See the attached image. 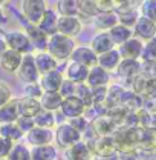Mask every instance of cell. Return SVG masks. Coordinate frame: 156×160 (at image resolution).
<instances>
[{
    "instance_id": "10",
    "label": "cell",
    "mask_w": 156,
    "mask_h": 160,
    "mask_svg": "<svg viewBox=\"0 0 156 160\" xmlns=\"http://www.w3.org/2000/svg\"><path fill=\"white\" fill-rule=\"evenodd\" d=\"M86 111L83 102L78 99L77 96H72V97H67V99H63L61 102V106H60V112L63 114L64 119H74V117H80L83 116Z\"/></svg>"
},
{
    "instance_id": "39",
    "label": "cell",
    "mask_w": 156,
    "mask_h": 160,
    "mask_svg": "<svg viewBox=\"0 0 156 160\" xmlns=\"http://www.w3.org/2000/svg\"><path fill=\"white\" fill-rule=\"evenodd\" d=\"M118 16V23L119 25H122V26H126V28H133L135 26V23H136V20L139 19V12H138L136 8H133V9H130V11H126V12H121V14H117Z\"/></svg>"
},
{
    "instance_id": "7",
    "label": "cell",
    "mask_w": 156,
    "mask_h": 160,
    "mask_svg": "<svg viewBox=\"0 0 156 160\" xmlns=\"http://www.w3.org/2000/svg\"><path fill=\"white\" fill-rule=\"evenodd\" d=\"M17 74H19L20 80L25 82V85H28V83H39L40 74L37 71V68H35V62H34V56L32 54L23 56Z\"/></svg>"
},
{
    "instance_id": "47",
    "label": "cell",
    "mask_w": 156,
    "mask_h": 160,
    "mask_svg": "<svg viewBox=\"0 0 156 160\" xmlns=\"http://www.w3.org/2000/svg\"><path fill=\"white\" fill-rule=\"evenodd\" d=\"M90 89H92V102H94V105H104L106 96H107V86L90 88Z\"/></svg>"
},
{
    "instance_id": "20",
    "label": "cell",
    "mask_w": 156,
    "mask_h": 160,
    "mask_svg": "<svg viewBox=\"0 0 156 160\" xmlns=\"http://www.w3.org/2000/svg\"><path fill=\"white\" fill-rule=\"evenodd\" d=\"M90 49L97 54V56H101V54H106L112 49H115V43L112 42L109 32H99L97 34L92 43H90Z\"/></svg>"
},
{
    "instance_id": "18",
    "label": "cell",
    "mask_w": 156,
    "mask_h": 160,
    "mask_svg": "<svg viewBox=\"0 0 156 160\" xmlns=\"http://www.w3.org/2000/svg\"><path fill=\"white\" fill-rule=\"evenodd\" d=\"M40 111H41V106H40L39 100L28 99V97H20V99H17V112H19V117L34 119Z\"/></svg>"
},
{
    "instance_id": "11",
    "label": "cell",
    "mask_w": 156,
    "mask_h": 160,
    "mask_svg": "<svg viewBox=\"0 0 156 160\" xmlns=\"http://www.w3.org/2000/svg\"><path fill=\"white\" fill-rule=\"evenodd\" d=\"M71 62H75L78 65H83L90 69V68L97 66L98 56L87 46H77L71 54Z\"/></svg>"
},
{
    "instance_id": "45",
    "label": "cell",
    "mask_w": 156,
    "mask_h": 160,
    "mask_svg": "<svg viewBox=\"0 0 156 160\" xmlns=\"http://www.w3.org/2000/svg\"><path fill=\"white\" fill-rule=\"evenodd\" d=\"M25 96L23 97H28V99H34V100H39L43 94L41 88H40L39 83H28L25 85V89H23Z\"/></svg>"
},
{
    "instance_id": "8",
    "label": "cell",
    "mask_w": 156,
    "mask_h": 160,
    "mask_svg": "<svg viewBox=\"0 0 156 160\" xmlns=\"http://www.w3.org/2000/svg\"><path fill=\"white\" fill-rule=\"evenodd\" d=\"M132 31H133V37L139 39L144 43L156 37V25L152 20L145 19L142 16H139V19L136 20V23L132 28Z\"/></svg>"
},
{
    "instance_id": "51",
    "label": "cell",
    "mask_w": 156,
    "mask_h": 160,
    "mask_svg": "<svg viewBox=\"0 0 156 160\" xmlns=\"http://www.w3.org/2000/svg\"><path fill=\"white\" fill-rule=\"evenodd\" d=\"M97 5L98 12H115V8H117V2L113 0H98L95 2Z\"/></svg>"
},
{
    "instance_id": "41",
    "label": "cell",
    "mask_w": 156,
    "mask_h": 160,
    "mask_svg": "<svg viewBox=\"0 0 156 160\" xmlns=\"http://www.w3.org/2000/svg\"><path fill=\"white\" fill-rule=\"evenodd\" d=\"M75 96L83 102V105H84V108H86V109H87V108H90V106L94 105V102H92V89H90L86 83L77 85Z\"/></svg>"
},
{
    "instance_id": "56",
    "label": "cell",
    "mask_w": 156,
    "mask_h": 160,
    "mask_svg": "<svg viewBox=\"0 0 156 160\" xmlns=\"http://www.w3.org/2000/svg\"><path fill=\"white\" fill-rule=\"evenodd\" d=\"M6 22V16L3 14V11H2V8H0V25H3Z\"/></svg>"
},
{
    "instance_id": "15",
    "label": "cell",
    "mask_w": 156,
    "mask_h": 160,
    "mask_svg": "<svg viewBox=\"0 0 156 160\" xmlns=\"http://www.w3.org/2000/svg\"><path fill=\"white\" fill-rule=\"evenodd\" d=\"M57 23H58V16L55 12V9L52 8H46L43 17L37 23V28L46 36V37H51L54 34H57Z\"/></svg>"
},
{
    "instance_id": "24",
    "label": "cell",
    "mask_w": 156,
    "mask_h": 160,
    "mask_svg": "<svg viewBox=\"0 0 156 160\" xmlns=\"http://www.w3.org/2000/svg\"><path fill=\"white\" fill-rule=\"evenodd\" d=\"M90 128L95 131V134L98 137H109L117 129V126L110 122V119L107 116H103V117H98V119L92 120L90 122Z\"/></svg>"
},
{
    "instance_id": "9",
    "label": "cell",
    "mask_w": 156,
    "mask_h": 160,
    "mask_svg": "<svg viewBox=\"0 0 156 160\" xmlns=\"http://www.w3.org/2000/svg\"><path fill=\"white\" fill-rule=\"evenodd\" d=\"M117 74L119 79L126 80L130 85V82L141 74V60L122 59L117 68Z\"/></svg>"
},
{
    "instance_id": "57",
    "label": "cell",
    "mask_w": 156,
    "mask_h": 160,
    "mask_svg": "<svg viewBox=\"0 0 156 160\" xmlns=\"http://www.w3.org/2000/svg\"><path fill=\"white\" fill-rule=\"evenodd\" d=\"M155 112H156V102H155Z\"/></svg>"
},
{
    "instance_id": "50",
    "label": "cell",
    "mask_w": 156,
    "mask_h": 160,
    "mask_svg": "<svg viewBox=\"0 0 156 160\" xmlns=\"http://www.w3.org/2000/svg\"><path fill=\"white\" fill-rule=\"evenodd\" d=\"M16 125H17V128H19L23 134H25V132L28 134V132L35 126L34 119H29V117H19V119L16 120Z\"/></svg>"
},
{
    "instance_id": "23",
    "label": "cell",
    "mask_w": 156,
    "mask_h": 160,
    "mask_svg": "<svg viewBox=\"0 0 156 160\" xmlns=\"http://www.w3.org/2000/svg\"><path fill=\"white\" fill-rule=\"evenodd\" d=\"M34 62H35V68H37L39 74H41V76H44V74H48L51 71H55L57 69V63H58L46 51L44 52H39L37 56H34Z\"/></svg>"
},
{
    "instance_id": "1",
    "label": "cell",
    "mask_w": 156,
    "mask_h": 160,
    "mask_svg": "<svg viewBox=\"0 0 156 160\" xmlns=\"http://www.w3.org/2000/svg\"><path fill=\"white\" fill-rule=\"evenodd\" d=\"M74 49H75V42L71 37L61 36L58 32L48 37L46 52L51 54L57 62H64V60L71 59V54Z\"/></svg>"
},
{
    "instance_id": "29",
    "label": "cell",
    "mask_w": 156,
    "mask_h": 160,
    "mask_svg": "<svg viewBox=\"0 0 156 160\" xmlns=\"http://www.w3.org/2000/svg\"><path fill=\"white\" fill-rule=\"evenodd\" d=\"M19 119L17 112V99H11L6 105L0 108V125H8V123H16Z\"/></svg>"
},
{
    "instance_id": "33",
    "label": "cell",
    "mask_w": 156,
    "mask_h": 160,
    "mask_svg": "<svg viewBox=\"0 0 156 160\" xmlns=\"http://www.w3.org/2000/svg\"><path fill=\"white\" fill-rule=\"evenodd\" d=\"M109 32V36H110V39L112 42L115 43V46H121L122 43H126L129 39H132L133 37V31L130 29V28H126V26H122V25H119L118 23L117 26H113L110 31H107Z\"/></svg>"
},
{
    "instance_id": "6",
    "label": "cell",
    "mask_w": 156,
    "mask_h": 160,
    "mask_svg": "<svg viewBox=\"0 0 156 160\" xmlns=\"http://www.w3.org/2000/svg\"><path fill=\"white\" fill-rule=\"evenodd\" d=\"M46 11V3L41 0H26L21 2V16L32 25H37Z\"/></svg>"
},
{
    "instance_id": "16",
    "label": "cell",
    "mask_w": 156,
    "mask_h": 160,
    "mask_svg": "<svg viewBox=\"0 0 156 160\" xmlns=\"http://www.w3.org/2000/svg\"><path fill=\"white\" fill-rule=\"evenodd\" d=\"M63 80H64L63 72L58 71V69H55V71H51V72L41 76L39 85L43 92H58Z\"/></svg>"
},
{
    "instance_id": "49",
    "label": "cell",
    "mask_w": 156,
    "mask_h": 160,
    "mask_svg": "<svg viewBox=\"0 0 156 160\" xmlns=\"http://www.w3.org/2000/svg\"><path fill=\"white\" fill-rule=\"evenodd\" d=\"M141 74L149 80H156V63L141 62Z\"/></svg>"
},
{
    "instance_id": "42",
    "label": "cell",
    "mask_w": 156,
    "mask_h": 160,
    "mask_svg": "<svg viewBox=\"0 0 156 160\" xmlns=\"http://www.w3.org/2000/svg\"><path fill=\"white\" fill-rule=\"evenodd\" d=\"M6 160H31V151L23 143H16Z\"/></svg>"
},
{
    "instance_id": "2",
    "label": "cell",
    "mask_w": 156,
    "mask_h": 160,
    "mask_svg": "<svg viewBox=\"0 0 156 160\" xmlns=\"http://www.w3.org/2000/svg\"><path fill=\"white\" fill-rule=\"evenodd\" d=\"M112 139H113L118 154L133 152L135 148L138 146V128L119 126L112 134Z\"/></svg>"
},
{
    "instance_id": "48",
    "label": "cell",
    "mask_w": 156,
    "mask_h": 160,
    "mask_svg": "<svg viewBox=\"0 0 156 160\" xmlns=\"http://www.w3.org/2000/svg\"><path fill=\"white\" fill-rule=\"evenodd\" d=\"M75 131H78L80 134H83L86 129H87V126H89V122L86 120L84 116H80V117H74V119H69L67 122Z\"/></svg>"
},
{
    "instance_id": "17",
    "label": "cell",
    "mask_w": 156,
    "mask_h": 160,
    "mask_svg": "<svg viewBox=\"0 0 156 160\" xmlns=\"http://www.w3.org/2000/svg\"><path fill=\"white\" fill-rule=\"evenodd\" d=\"M52 139H54L52 129H44V128H39V126H34V128L26 134V140H28L32 146L51 145Z\"/></svg>"
},
{
    "instance_id": "22",
    "label": "cell",
    "mask_w": 156,
    "mask_h": 160,
    "mask_svg": "<svg viewBox=\"0 0 156 160\" xmlns=\"http://www.w3.org/2000/svg\"><path fill=\"white\" fill-rule=\"evenodd\" d=\"M21 59H23L21 54L16 52V51H11V49H6V51L3 52V56L0 57V65H2V68H3L6 72L14 74V72L19 71Z\"/></svg>"
},
{
    "instance_id": "19",
    "label": "cell",
    "mask_w": 156,
    "mask_h": 160,
    "mask_svg": "<svg viewBox=\"0 0 156 160\" xmlns=\"http://www.w3.org/2000/svg\"><path fill=\"white\" fill-rule=\"evenodd\" d=\"M110 82V72L104 71L99 66H94L89 69L87 79H86V85L89 88H99V86H107Z\"/></svg>"
},
{
    "instance_id": "38",
    "label": "cell",
    "mask_w": 156,
    "mask_h": 160,
    "mask_svg": "<svg viewBox=\"0 0 156 160\" xmlns=\"http://www.w3.org/2000/svg\"><path fill=\"white\" fill-rule=\"evenodd\" d=\"M34 123H35V126H39V128L52 129L54 125H55V116H54V112H49V111L41 109L39 114L34 117Z\"/></svg>"
},
{
    "instance_id": "28",
    "label": "cell",
    "mask_w": 156,
    "mask_h": 160,
    "mask_svg": "<svg viewBox=\"0 0 156 160\" xmlns=\"http://www.w3.org/2000/svg\"><path fill=\"white\" fill-rule=\"evenodd\" d=\"M94 25L99 31H110L113 26L118 25V16L115 12H99L98 16L94 17Z\"/></svg>"
},
{
    "instance_id": "37",
    "label": "cell",
    "mask_w": 156,
    "mask_h": 160,
    "mask_svg": "<svg viewBox=\"0 0 156 160\" xmlns=\"http://www.w3.org/2000/svg\"><path fill=\"white\" fill-rule=\"evenodd\" d=\"M149 83H150V80L145 79L142 74H139V76H136L135 79L130 82V91L135 92L139 97H144L145 99L147 89H149Z\"/></svg>"
},
{
    "instance_id": "31",
    "label": "cell",
    "mask_w": 156,
    "mask_h": 160,
    "mask_svg": "<svg viewBox=\"0 0 156 160\" xmlns=\"http://www.w3.org/2000/svg\"><path fill=\"white\" fill-rule=\"evenodd\" d=\"M124 92H126V88L121 86V85H110L107 86V96H106V108H113V106H121V102L124 97Z\"/></svg>"
},
{
    "instance_id": "5",
    "label": "cell",
    "mask_w": 156,
    "mask_h": 160,
    "mask_svg": "<svg viewBox=\"0 0 156 160\" xmlns=\"http://www.w3.org/2000/svg\"><path fill=\"white\" fill-rule=\"evenodd\" d=\"M54 139L57 140V145L60 148L67 149V148L74 146L75 143L81 142V134L75 131L69 123H60L55 134H54Z\"/></svg>"
},
{
    "instance_id": "21",
    "label": "cell",
    "mask_w": 156,
    "mask_h": 160,
    "mask_svg": "<svg viewBox=\"0 0 156 160\" xmlns=\"http://www.w3.org/2000/svg\"><path fill=\"white\" fill-rule=\"evenodd\" d=\"M66 77L69 82L75 83V85H81V83H86L87 79V74H89V68L83 66V65H78L75 62H71L67 66H66Z\"/></svg>"
},
{
    "instance_id": "53",
    "label": "cell",
    "mask_w": 156,
    "mask_h": 160,
    "mask_svg": "<svg viewBox=\"0 0 156 160\" xmlns=\"http://www.w3.org/2000/svg\"><path fill=\"white\" fill-rule=\"evenodd\" d=\"M11 96H12V92H11L9 86L0 82V108L11 100Z\"/></svg>"
},
{
    "instance_id": "40",
    "label": "cell",
    "mask_w": 156,
    "mask_h": 160,
    "mask_svg": "<svg viewBox=\"0 0 156 160\" xmlns=\"http://www.w3.org/2000/svg\"><path fill=\"white\" fill-rule=\"evenodd\" d=\"M139 59H141V62L156 63V37L144 43V48H142Z\"/></svg>"
},
{
    "instance_id": "25",
    "label": "cell",
    "mask_w": 156,
    "mask_h": 160,
    "mask_svg": "<svg viewBox=\"0 0 156 160\" xmlns=\"http://www.w3.org/2000/svg\"><path fill=\"white\" fill-rule=\"evenodd\" d=\"M121 60H122V59H121V56H119L118 49L115 48V49H112V51H109V52H106V54L98 56L97 65L99 66V68H103L104 71L110 72V71L117 69Z\"/></svg>"
},
{
    "instance_id": "4",
    "label": "cell",
    "mask_w": 156,
    "mask_h": 160,
    "mask_svg": "<svg viewBox=\"0 0 156 160\" xmlns=\"http://www.w3.org/2000/svg\"><path fill=\"white\" fill-rule=\"evenodd\" d=\"M16 16H17V19H19L20 23L23 25V28H25V31H26L25 34L28 36V39L31 40L32 46H34L35 49H39L40 52H44V51H46V46H48V37L37 28V25L29 23V22L25 19L21 14H19L17 11H16Z\"/></svg>"
},
{
    "instance_id": "52",
    "label": "cell",
    "mask_w": 156,
    "mask_h": 160,
    "mask_svg": "<svg viewBox=\"0 0 156 160\" xmlns=\"http://www.w3.org/2000/svg\"><path fill=\"white\" fill-rule=\"evenodd\" d=\"M12 146H14V145H12L9 140L0 137V160L8 159V156H9V152H11Z\"/></svg>"
},
{
    "instance_id": "3",
    "label": "cell",
    "mask_w": 156,
    "mask_h": 160,
    "mask_svg": "<svg viewBox=\"0 0 156 160\" xmlns=\"http://www.w3.org/2000/svg\"><path fill=\"white\" fill-rule=\"evenodd\" d=\"M5 43H6V48L11 49V51H16L21 56H26V54H31V51L34 49L31 40L28 39V36L21 31H9L5 34Z\"/></svg>"
},
{
    "instance_id": "35",
    "label": "cell",
    "mask_w": 156,
    "mask_h": 160,
    "mask_svg": "<svg viewBox=\"0 0 156 160\" xmlns=\"http://www.w3.org/2000/svg\"><path fill=\"white\" fill-rule=\"evenodd\" d=\"M57 11L60 12V17H77L78 2L77 0H61L57 3Z\"/></svg>"
},
{
    "instance_id": "55",
    "label": "cell",
    "mask_w": 156,
    "mask_h": 160,
    "mask_svg": "<svg viewBox=\"0 0 156 160\" xmlns=\"http://www.w3.org/2000/svg\"><path fill=\"white\" fill-rule=\"evenodd\" d=\"M6 49H8V48H6V43H5V40L0 39V57L3 56V52H5Z\"/></svg>"
},
{
    "instance_id": "14",
    "label": "cell",
    "mask_w": 156,
    "mask_h": 160,
    "mask_svg": "<svg viewBox=\"0 0 156 160\" xmlns=\"http://www.w3.org/2000/svg\"><path fill=\"white\" fill-rule=\"evenodd\" d=\"M92 156L95 157H107V156H112L117 152V148H115V143L112 136L109 137H98L90 146H89Z\"/></svg>"
},
{
    "instance_id": "30",
    "label": "cell",
    "mask_w": 156,
    "mask_h": 160,
    "mask_svg": "<svg viewBox=\"0 0 156 160\" xmlns=\"http://www.w3.org/2000/svg\"><path fill=\"white\" fill-rule=\"evenodd\" d=\"M39 102H40L41 109L54 112V111H60L63 99H61V96L58 92H43L41 97L39 99Z\"/></svg>"
},
{
    "instance_id": "46",
    "label": "cell",
    "mask_w": 156,
    "mask_h": 160,
    "mask_svg": "<svg viewBox=\"0 0 156 160\" xmlns=\"http://www.w3.org/2000/svg\"><path fill=\"white\" fill-rule=\"evenodd\" d=\"M75 89H77V85L75 83H72V82L64 79L58 89V94L61 96V99H67V97L75 96Z\"/></svg>"
},
{
    "instance_id": "27",
    "label": "cell",
    "mask_w": 156,
    "mask_h": 160,
    "mask_svg": "<svg viewBox=\"0 0 156 160\" xmlns=\"http://www.w3.org/2000/svg\"><path fill=\"white\" fill-rule=\"evenodd\" d=\"M92 152L84 142H78L66 149V160H92Z\"/></svg>"
},
{
    "instance_id": "44",
    "label": "cell",
    "mask_w": 156,
    "mask_h": 160,
    "mask_svg": "<svg viewBox=\"0 0 156 160\" xmlns=\"http://www.w3.org/2000/svg\"><path fill=\"white\" fill-rule=\"evenodd\" d=\"M141 16L152 20L156 25V0H145L141 3Z\"/></svg>"
},
{
    "instance_id": "43",
    "label": "cell",
    "mask_w": 156,
    "mask_h": 160,
    "mask_svg": "<svg viewBox=\"0 0 156 160\" xmlns=\"http://www.w3.org/2000/svg\"><path fill=\"white\" fill-rule=\"evenodd\" d=\"M78 14L87 16V17H92L94 19L99 12H98L95 2H92V0H80L78 2Z\"/></svg>"
},
{
    "instance_id": "34",
    "label": "cell",
    "mask_w": 156,
    "mask_h": 160,
    "mask_svg": "<svg viewBox=\"0 0 156 160\" xmlns=\"http://www.w3.org/2000/svg\"><path fill=\"white\" fill-rule=\"evenodd\" d=\"M0 137L9 140L12 145L19 143L21 137H23V132L17 128L16 123H8V125H0Z\"/></svg>"
},
{
    "instance_id": "32",
    "label": "cell",
    "mask_w": 156,
    "mask_h": 160,
    "mask_svg": "<svg viewBox=\"0 0 156 160\" xmlns=\"http://www.w3.org/2000/svg\"><path fill=\"white\" fill-rule=\"evenodd\" d=\"M57 159V148L51 145L34 146L31 149V160H55Z\"/></svg>"
},
{
    "instance_id": "54",
    "label": "cell",
    "mask_w": 156,
    "mask_h": 160,
    "mask_svg": "<svg viewBox=\"0 0 156 160\" xmlns=\"http://www.w3.org/2000/svg\"><path fill=\"white\" fill-rule=\"evenodd\" d=\"M92 160H119V154L115 152V154H112V156H107V157H92Z\"/></svg>"
},
{
    "instance_id": "58",
    "label": "cell",
    "mask_w": 156,
    "mask_h": 160,
    "mask_svg": "<svg viewBox=\"0 0 156 160\" xmlns=\"http://www.w3.org/2000/svg\"><path fill=\"white\" fill-rule=\"evenodd\" d=\"M5 160H6V159H5Z\"/></svg>"
},
{
    "instance_id": "13",
    "label": "cell",
    "mask_w": 156,
    "mask_h": 160,
    "mask_svg": "<svg viewBox=\"0 0 156 160\" xmlns=\"http://www.w3.org/2000/svg\"><path fill=\"white\" fill-rule=\"evenodd\" d=\"M144 48V42H141L136 37L129 39L126 43H122L118 48V52L121 56V59H129V60H139L141 52Z\"/></svg>"
},
{
    "instance_id": "36",
    "label": "cell",
    "mask_w": 156,
    "mask_h": 160,
    "mask_svg": "<svg viewBox=\"0 0 156 160\" xmlns=\"http://www.w3.org/2000/svg\"><path fill=\"white\" fill-rule=\"evenodd\" d=\"M129 114V109H126L124 106H113V108H109L106 116L110 119V122L119 128V126H124V122H126V117Z\"/></svg>"
},
{
    "instance_id": "12",
    "label": "cell",
    "mask_w": 156,
    "mask_h": 160,
    "mask_svg": "<svg viewBox=\"0 0 156 160\" xmlns=\"http://www.w3.org/2000/svg\"><path fill=\"white\" fill-rule=\"evenodd\" d=\"M83 25L78 17H60L58 16V23H57V32L61 36L71 37L74 39L75 36L80 34Z\"/></svg>"
},
{
    "instance_id": "26",
    "label": "cell",
    "mask_w": 156,
    "mask_h": 160,
    "mask_svg": "<svg viewBox=\"0 0 156 160\" xmlns=\"http://www.w3.org/2000/svg\"><path fill=\"white\" fill-rule=\"evenodd\" d=\"M141 149L147 151H156V131L138 128V146Z\"/></svg>"
}]
</instances>
